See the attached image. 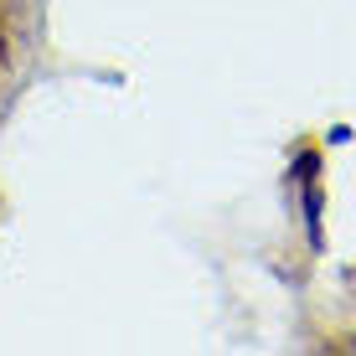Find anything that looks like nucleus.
<instances>
[]
</instances>
